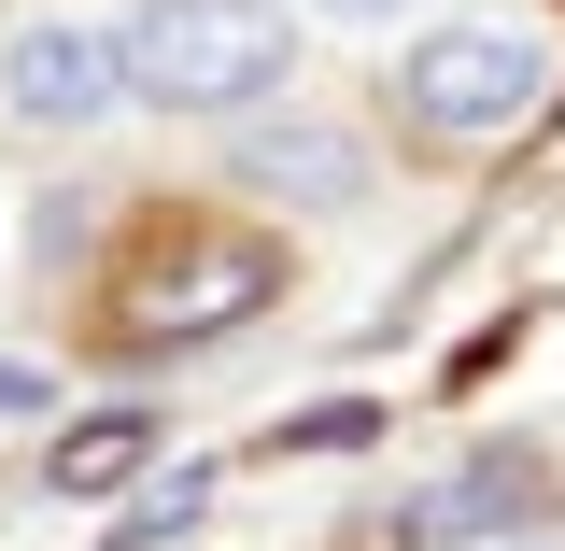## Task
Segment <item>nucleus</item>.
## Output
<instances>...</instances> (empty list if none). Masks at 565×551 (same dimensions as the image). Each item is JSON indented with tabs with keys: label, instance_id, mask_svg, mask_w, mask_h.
<instances>
[{
	"label": "nucleus",
	"instance_id": "nucleus-1",
	"mask_svg": "<svg viewBox=\"0 0 565 551\" xmlns=\"http://www.w3.org/2000/svg\"><path fill=\"white\" fill-rule=\"evenodd\" d=\"M114 71L156 114H241L297 71V14L282 0H141L114 29Z\"/></svg>",
	"mask_w": 565,
	"mask_h": 551
},
{
	"label": "nucleus",
	"instance_id": "nucleus-2",
	"mask_svg": "<svg viewBox=\"0 0 565 551\" xmlns=\"http://www.w3.org/2000/svg\"><path fill=\"white\" fill-rule=\"evenodd\" d=\"M282 297V255L269 241H241V226H184V241H156L128 283H114V340L128 353H199L226 326H255Z\"/></svg>",
	"mask_w": 565,
	"mask_h": 551
},
{
	"label": "nucleus",
	"instance_id": "nucleus-3",
	"mask_svg": "<svg viewBox=\"0 0 565 551\" xmlns=\"http://www.w3.org/2000/svg\"><path fill=\"white\" fill-rule=\"evenodd\" d=\"M537 85H552V57H537L523 29L467 14V29H424L411 57H396V114H411L424 141H509L537 114Z\"/></svg>",
	"mask_w": 565,
	"mask_h": 551
},
{
	"label": "nucleus",
	"instance_id": "nucleus-4",
	"mask_svg": "<svg viewBox=\"0 0 565 551\" xmlns=\"http://www.w3.org/2000/svg\"><path fill=\"white\" fill-rule=\"evenodd\" d=\"M0 99H14L29 128H99V114L128 99V71H114L99 29H14V43H0Z\"/></svg>",
	"mask_w": 565,
	"mask_h": 551
},
{
	"label": "nucleus",
	"instance_id": "nucleus-5",
	"mask_svg": "<svg viewBox=\"0 0 565 551\" xmlns=\"http://www.w3.org/2000/svg\"><path fill=\"white\" fill-rule=\"evenodd\" d=\"M241 184H269V199H311V212H340V199H367V156H353L340 128H255V141H241Z\"/></svg>",
	"mask_w": 565,
	"mask_h": 551
},
{
	"label": "nucleus",
	"instance_id": "nucleus-6",
	"mask_svg": "<svg viewBox=\"0 0 565 551\" xmlns=\"http://www.w3.org/2000/svg\"><path fill=\"white\" fill-rule=\"evenodd\" d=\"M156 438H170L156 411H85L57 453H43V481H57V495H128L141 467H156Z\"/></svg>",
	"mask_w": 565,
	"mask_h": 551
},
{
	"label": "nucleus",
	"instance_id": "nucleus-7",
	"mask_svg": "<svg viewBox=\"0 0 565 551\" xmlns=\"http://www.w3.org/2000/svg\"><path fill=\"white\" fill-rule=\"evenodd\" d=\"M353 438H382V411H367V396H326V411L297 424V453H353Z\"/></svg>",
	"mask_w": 565,
	"mask_h": 551
},
{
	"label": "nucleus",
	"instance_id": "nucleus-8",
	"mask_svg": "<svg viewBox=\"0 0 565 551\" xmlns=\"http://www.w3.org/2000/svg\"><path fill=\"white\" fill-rule=\"evenodd\" d=\"M438 551H565V523H467V538H438Z\"/></svg>",
	"mask_w": 565,
	"mask_h": 551
},
{
	"label": "nucleus",
	"instance_id": "nucleus-9",
	"mask_svg": "<svg viewBox=\"0 0 565 551\" xmlns=\"http://www.w3.org/2000/svg\"><path fill=\"white\" fill-rule=\"evenodd\" d=\"M199 509H212V481H170V495H156V509H141V551H156V538H184Z\"/></svg>",
	"mask_w": 565,
	"mask_h": 551
},
{
	"label": "nucleus",
	"instance_id": "nucleus-10",
	"mask_svg": "<svg viewBox=\"0 0 565 551\" xmlns=\"http://www.w3.org/2000/svg\"><path fill=\"white\" fill-rule=\"evenodd\" d=\"M0 411H43V368H14V353H0Z\"/></svg>",
	"mask_w": 565,
	"mask_h": 551
},
{
	"label": "nucleus",
	"instance_id": "nucleus-11",
	"mask_svg": "<svg viewBox=\"0 0 565 551\" xmlns=\"http://www.w3.org/2000/svg\"><path fill=\"white\" fill-rule=\"evenodd\" d=\"M326 14H396V0H326Z\"/></svg>",
	"mask_w": 565,
	"mask_h": 551
}]
</instances>
